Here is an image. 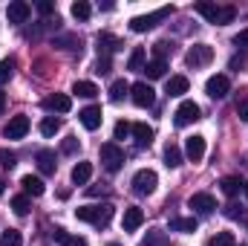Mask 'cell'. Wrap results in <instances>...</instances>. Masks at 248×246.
I'll use <instances>...</instances> for the list:
<instances>
[{
    "label": "cell",
    "mask_w": 248,
    "mask_h": 246,
    "mask_svg": "<svg viewBox=\"0 0 248 246\" xmlns=\"http://www.w3.org/2000/svg\"><path fill=\"white\" fill-rule=\"evenodd\" d=\"M55 47H61V50H78L81 53V38H75V35H61V38H55Z\"/></svg>",
    "instance_id": "obj_33"
},
{
    "label": "cell",
    "mask_w": 248,
    "mask_h": 246,
    "mask_svg": "<svg viewBox=\"0 0 248 246\" xmlns=\"http://www.w3.org/2000/svg\"><path fill=\"white\" fill-rule=\"evenodd\" d=\"M55 244H61V246H87V241H84L81 235L66 232V229H55Z\"/></svg>",
    "instance_id": "obj_22"
},
{
    "label": "cell",
    "mask_w": 248,
    "mask_h": 246,
    "mask_svg": "<svg viewBox=\"0 0 248 246\" xmlns=\"http://www.w3.org/2000/svg\"><path fill=\"white\" fill-rule=\"evenodd\" d=\"M78 119H81V124H84L87 130H98L104 116H101V107H98V105H90V107L78 110Z\"/></svg>",
    "instance_id": "obj_14"
},
{
    "label": "cell",
    "mask_w": 248,
    "mask_h": 246,
    "mask_svg": "<svg viewBox=\"0 0 248 246\" xmlns=\"http://www.w3.org/2000/svg\"><path fill=\"white\" fill-rule=\"evenodd\" d=\"M237 113H240V119H243V122H248V93L240 99V105H237Z\"/></svg>",
    "instance_id": "obj_45"
},
{
    "label": "cell",
    "mask_w": 248,
    "mask_h": 246,
    "mask_svg": "<svg viewBox=\"0 0 248 246\" xmlns=\"http://www.w3.org/2000/svg\"><path fill=\"white\" fill-rule=\"evenodd\" d=\"M187 206L196 211V214H214L217 211V200H214V194H208V191H196L190 200H187Z\"/></svg>",
    "instance_id": "obj_8"
},
{
    "label": "cell",
    "mask_w": 248,
    "mask_h": 246,
    "mask_svg": "<svg viewBox=\"0 0 248 246\" xmlns=\"http://www.w3.org/2000/svg\"><path fill=\"white\" fill-rule=\"evenodd\" d=\"M3 191H6V180H3V177H0V194H3Z\"/></svg>",
    "instance_id": "obj_50"
},
{
    "label": "cell",
    "mask_w": 248,
    "mask_h": 246,
    "mask_svg": "<svg viewBox=\"0 0 248 246\" xmlns=\"http://www.w3.org/2000/svg\"><path fill=\"white\" fill-rule=\"evenodd\" d=\"M219 188H222V194H225V197H237V194H240V188H246V185H243L240 177H222Z\"/></svg>",
    "instance_id": "obj_27"
},
{
    "label": "cell",
    "mask_w": 248,
    "mask_h": 246,
    "mask_svg": "<svg viewBox=\"0 0 248 246\" xmlns=\"http://www.w3.org/2000/svg\"><path fill=\"white\" fill-rule=\"evenodd\" d=\"M127 93H130V84H127L124 78H119V81L110 84V102H122Z\"/></svg>",
    "instance_id": "obj_32"
},
{
    "label": "cell",
    "mask_w": 248,
    "mask_h": 246,
    "mask_svg": "<svg viewBox=\"0 0 248 246\" xmlns=\"http://www.w3.org/2000/svg\"><path fill=\"white\" fill-rule=\"evenodd\" d=\"M44 110H49V113H69L72 110V99L66 93H52V96L44 99Z\"/></svg>",
    "instance_id": "obj_11"
},
{
    "label": "cell",
    "mask_w": 248,
    "mask_h": 246,
    "mask_svg": "<svg viewBox=\"0 0 248 246\" xmlns=\"http://www.w3.org/2000/svg\"><path fill=\"white\" fill-rule=\"evenodd\" d=\"M234 47H243V50H248V29H243L240 35H234Z\"/></svg>",
    "instance_id": "obj_46"
},
{
    "label": "cell",
    "mask_w": 248,
    "mask_h": 246,
    "mask_svg": "<svg viewBox=\"0 0 248 246\" xmlns=\"http://www.w3.org/2000/svg\"><path fill=\"white\" fill-rule=\"evenodd\" d=\"M12 209H15V214H20V217L29 214V197H26V194H17V197L12 200Z\"/></svg>",
    "instance_id": "obj_37"
},
{
    "label": "cell",
    "mask_w": 248,
    "mask_h": 246,
    "mask_svg": "<svg viewBox=\"0 0 248 246\" xmlns=\"http://www.w3.org/2000/svg\"><path fill=\"white\" fill-rule=\"evenodd\" d=\"M246 194H248V185H246Z\"/></svg>",
    "instance_id": "obj_52"
},
{
    "label": "cell",
    "mask_w": 248,
    "mask_h": 246,
    "mask_svg": "<svg viewBox=\"0 0 248 246\" xmlns=\"http://www.w3.org/2000/svg\"><path fill=\"white\" fill-rule=\"evenodd\" d=\"M170 50H173V47H170L168 41H159V44H153V55H156L159 61H168V55H170Z\"/></svg>",
    "instance_id": "obj_40"
},
{
    "label": "cell",
    "mask_w": 248,
    "mask_h": 246,
    "mask_svg": "<svg viewBox=\"0 0 248 246\" xmlns=\"http://www.w3.org/2000/svg\"><path fill=\"white\" fill-rule=\"evenodd\" d=\"M0 165H3V168H15V165H17V157H15L12 151L0 148Z\"/></svg>",
    "instance_id": "obj_42"
},
{
    "label": "cell",
    "mask_w": 248,
    "mask_h": 246,
    "mask_svg": "<svg viewBox=\"0 0 248 246\" xmlns=\"http://www.w3.org/2000/svg\"><path fill=\"white\" fill-rule=\"evenodd\" d=\"M144 72H147V78H162V75L168 72V61H159V58H153V61L144 64Z\"/></svg>",
    "instance_id": "obj_30"
},
{
    "label": "cell",
    "mask_w": 248,
    "mask_h": 246,
    "mask_svg": "<svg viewBox=\"0 0 248 246\" xmlns=\"http://www.w3.org/2000/svg\"><path fill=\"white\" fill-rule=\"evenodd\" d=\"M38 12H41V15H52V12H55V3H49V0H41V3H38Z\"/></svg>",
    "instance_id": "obj_47"
},
{
    "label": "cell",
    "mask_w": 248,
    "mask_h": 246,
    "mask_svg": "<svg viewBox=\"0 0 248 246\" xmlns=\"http://www.w3.org/2000/svg\"><path fill=\"white\" fill-rule=\"evenodd\" d=\"M196 119H199V105L196 102H182L176 107V113H173V124L176 127H187V124L196 122Z\"/></svg>",
    "instance_id": "obj_9"
},
{
    "label": "cell",
    "mask_w": 248,
    "mask_h": 246,
    "mask_svg": "<svg viewBox=\"0 0 248 246\" xmlns=\"http://www.w3.org/2000/svg\"><path fill=\"white\" fill-rule=\"evenodd\" d=\"M133 136H136V145L139 148H147L153 142V127H147L144 122H136L133 124Z\"/></svg>",
    "instance_id": "obj_20"
},
{
    "label": "cell",
    "mask_w": 248,
    "mask_h": 246,
    "mask_svg": "<svg viewBox=\"0 0 248 246\" xmlns=\"http://www.w3.org/2000/svg\"><path fill=\"white\" fill-rule=\"evenodd\" d=\"M26 133H29V119L26 116H12L6 122V127H3V136L6 139H23Z\"/></svg>",
    "instance_id": "obj_12"
},
{
    "label": "cell",
    "mask_w": 248,
    "mask_h": 246,
    "mask_svg": "<svg viewBox=\"0 0 248 246\" xmlns=\"http://www.w3.org/2000/svg\"><path fill=\"white\" fill-rule=\"evenodd\" d=\"M225 217H231V220H240V217H243V209H240L237 203H228V206H225Z\"/></svg>",
    "instance_id": "obj_44"
},
{
    "label": "cell",
    "mask_w": 248,
    "mask_h": 246,
    "mask_svg": "<svg viewBox=\"0 0 248 246\" xmlns=\"http://www.w3.org/2000/svg\"><path fill=\"white\" fill-rule=\"evenodd\" d=\"M107 191H110L107 185H101V188H98V185H93V188H90V194H93V197H101V194H107Z\"/></svg>",
    "instance_id": "obj_48"
},
{
    "label": "cell",
    "mask_w": 248,
    "mask_h": 246,
    "mask_svg": "<svg viewBox=\"0 0 248 246\" xmlns=\"http://www.w3.org/2000/svg\"><path fill=\"white\" fill-rule=\"evenodd\" d=\"M193 12L202 15L208 23H219V26H225V23H231L237 18V9L234 6H217V3H196Z\"/></svg>",
    "instance_id": "obj_2"
},
{
    "label": "cell",
    "mask_w": 248,
    "mask_h": 246,
    "mask_svg": "<svg viewBox=\"0 0 248 246\" xmlns=\"http://www.w3.org/2000/svg\"><path fill=\"white\" fill-rule=\"evenodd\" d=\"M61 130V119H55V116H46L44 122H41V133L44 136H55Z\"/></svg>",
    "instance_id": "obj_35"
},
{
    "label": "cell",
    "mask_w": 248,
    "mask_h": 246,
    "mask_svg": "<svg viewBox=\"0 0 248 246\" xmlns=\"http://www.w3.org/2000/svg\"><path fill=\"white\" fill-rule=\"evenodd\" d=\"M3 107H6V96L0 93V113H3Z\"/></svg>",
    "instance_id": "obj_49"
},
{
    "label": "cell",
    "mask_w": 248,
    "mask_h": 246,
    "mask_svg": "<svg viewBox=\"0 0 248 246\" xmlns=\"http://www.w3.org/2000/svg\"><path fill=\"white\" fill-rule=\"evenodd\" d=\"M110 67H113V64H110L107 55H98V61H95V72H98V75H107V72H110Z\"/></svg>",
    "instance_id": "obj_43"
},
{
    "label": "cell",
    "mask_w": 248,
    "mask_h": 246,
    "mask_svg": "<svg viewBox=\"0 0 248 246\" xmlns=\"http://www.w3.org/2000/svg\"><path fill=\"white\" fill-rule=\"evenodd\" d=\"M101 165H104L110 174L122 171V165H124V151L116 145V142H107V145H101Z\"/></svg>",
    "instance_id": "obj_4"
},
{
    "label": "cell",
    "mask_w": 248,
    "mask_h": 246,
    "mask_svg": "<svg viewBox=\"0 0 248 246\" xmlns=\"http://www.w3.org/2000/svg\"><path fill=\"white\" fill-rule=\"evenodd\" d=\"M170 12H173V6H165V9H159V12H153V15H139V18L130 20V29H133V32H147V29H153L159 20L170 18Z\"/></svg>",
    "instance_id": "obj_5"
},
{
    "label": "cell",
    "mask_w": 248,
    "mask_h": 246,
    "mask_svg": "<svg viewBox=\"0 0 248 246\" xmlns=\"http://www.w3.org/2000/svg\"><path fill=\"white\" fill-rule=\"evenodd\" d=\"M119 50H124V41L122 38H116V35H110V32H101L98 35V53L101 55H113V53H119Z\"/></svg>",
    "instance_id": "obj_15"
},
{
    "label": "cell",
    "mask_w": 248,
    "mask_h": 246,
    "mask_svg": "<svg viewBox=\"0 0 248 246\" xmlns=\"http://www.w3.org/2000/svg\"><path fill=\"white\" fill-rule=\"evenodd\" d=\"M156 185H159L156 171H150V168H141V171H136V177H133V191H136L139 197H150V194L156 191Z\"/></svg>",
    "instance_id": "obj_3"
},
{
    "label": "cell",
    "mask_w": 248,
    "mask_h": 246,
    "mask_svg": "<svg viewBox=\"0 0 248 246\" xmlns=\"http://www.w3.org/2000/svg\"><path fill=\"white\" fill-rule=\"evenodd\" d=\"M182 157H185V154H182L179 145H168V148H165V165H168V168H179V165H182Z\"/></svg>",
    "instance_id": "obj_25"
},
{
    "label": "cell",
    "mask_w": 248,
    "mask_h": 246,
    "mask_svg": "<svg viewBox=\"0 0 248 246\" xmlns=\"http://www.w3.org/2000/svg\"><path fill=\"white\" fill-rule=\"evenodd\" d=\"M113 133H116V139H127L133 133V124L127 122V119H122V122H116V130Z\"/></svg>",
    "instance_id": "obj_41"
},
{
    "label": "cell",
    "mask_w": 248,
    "mask_h": 246,
    "mask_svg": "<svg viewBox=\"0 0 248 246\" xmlns=\"http://www.w3.org/2000/svg\"><path fill=\"white\" fill-rule=\"evenodd\" d=\"M187 87H190V81H187L185 75H170V78H168L165 93H168V96H185Z\"/></svg>",
    "instance_id": "obj_19"
},
{
    "label": "cell",
    "mask_w": 248,
    "mask_h": 246,
    "mask_svg": "<svg viewBox=\"0 0 248 246\" xmlns=\"http://www.w3.org/2000/svg\"><path fill=\"white\" fill-rule=\"evenodd\" d=\"M211 246H237V241H234L231 232H219V235L211 238Z\"/></svg>",
    "instance_id": "obj_38"
},
{
    "label": "cell",
    "mask_w": 248,
    "mask_h": 246,
    "mask_svg": "<svg viewBox=\"0 0 248 246\" xmlns=\"http://www.w3.org/2000/svg\"><path fill=\"white\" fill-rule=\"evenodd\" d=\"M90 177H93V165H90V162H78V165L72 168V183L75 185H87Z\"/></svg>",
    "instance_id": "obj_23"
},
{
    "label": "cell",
    "mask_w": 248,
    "mask_h": 246,
    "mask_svg": "<svg viewBox=\"0 0 248 246\" xmlns=\"http://www.w3.org/2000/svg\"><path fill=\"white\" fill-rule=\"evenodd\" d=\"M107 246H122V244H107Z\"/></svg>",
    "instance_id": "obj_51"
},
{
    "label": "cell",
    "mask_w": 248,
    "mask_h": 246,
    "mask_svg": "<svg viewBox=\"0 0 248 246\" xmlns=\"http://www.w3.org/2000/svg\"><path fill=\"white\" fill-rule=\"evenodd\" d=\"M144 64H147V53H144L141 47H136V50L130 53V61H127V70H133V72H141V70H144Z\"/></svg>",
    "instance_id": "obj_26"
},
{
    "label": "cell",
    "mask_w": 248,
    "mask_h": 246,
    "mask_svg": "<svg viewBox=\"0 0 248 246\" xmlns=\"http://www.w3.org/2000/svg\"><path fill=\"white\" fill-rule=\"evenodd\" d=\"M72 93H78L81 99H93V96H98V87H95L93 81H75Z\"/></svg>",
    "instance_id": "obj_31"
},
{
    "label": "cell",
    "mask_w": 248,
    "mask_h": 246,
    "mask_svg": "<svg viewBox=\"0 0 248 246\" xmlns=\"http://www.w3.org/2000/svg\"><path fill=\"white\" fill-rule=\"evenodd\" d=\"M141 223H144V211H141L139 206L124 209V217H122V229H124V232H136Z\"/></svg>",
    "instance_id": "obj_16"
},
{
    "label": "cell",
    "mask_w": 248,
    "mask_h": 246,
    "mask_svg": "<svg viewBox=\"0 0 248 246\" xmlns=\"http://www.w3.org/2000/svg\"><path fill=\"white\" fill-rule=\"evenodd\" d=\"M0 246H23L20 232H17V229H9V232H3V235H0Z\"/></svg>",
    "instance_id": "obj_36"
},
{
    "label": "cell",
    "mask_w": 248,
    "mask_h": 246,
    "mask_svg": "<svg viewBox=\"0 0 248 246\" xmlns=\"http://www.w3.org/2000/svg\"><path fill=\"white\" fill-rule=\"evenodd\" d=\"M130 96H133V105H136V107H153V102H156V90H153L147 81L133 84V87H130Z\"/></svg>",
    "instance_id": "obj_7"
},
{
    "label": "cell",
    "mask_w": 248,
    "mask_h": 246,
    "mask_svg": "<svg viewBox=\"0 0 248 246\" xmlns=\"http://www.w3.org/2000/svg\"><path fill=\"white\" fill-rule=\"evenodd\" d=\"M12 75H15V61H12V58H3V61H0V87L9 84Z\"/></svg>",
    "instance_id": "obj_34"
},
{
    "label": "cell",
    "mask_w": 248,
    "mask_h": 246,
    "mask_svg": "<svg viewBox=\"0 0 248 246\" xmlns=\"http://www.w3.org/2000/svg\"><path fill=\"white\" fill-rule=\"evenodd\" d=\"M170 232H196V217H170Z\"/></svg>",
    "instance_id": "obj_24"
},
{
    "label": "cell",
    "mask_w": 248,
    "mask_h": 246,
    "mask_svg": "<svg viewBox=\"0 0 248 246\" xmlns=\"http://www.w3.org/2000/svg\"><path fill=\"white\" fill-rule=\"evenodd\" d=\"M185 157L190 162H202V157H205V136H199V133L187 136L185 139Z\"/></svg>",
    "instance_id": "obj_13"
},
{
    "label": "cell",
    "mask_w": 248,
    "mask_h": 246,
    "mask_svg": "<svg viewBox=\"0 0 248 246\" xmlns=\"http://www.w3.org/2000/svg\"><path fill=\"white\" fill-rule=\"evenodd\" d=\"M20 185H23V191L26 194H32V197H41L46 188H44V180L41 177H32V174H26L23 180H20Z\"/></svg>",
    "instance_id": "obj_21"
},
{
    "label": "cell",
    "mask_w": 248,
    "mask_h": 246,
    "mask_svg": "<svg viewBox=\"0 0 248 246\" xmlns=\"http://www.w3.org/2000/svg\"><path fill=\"white\" fill-rule=\"evenodd\" d=\"M141 246H170V238H168V232H162V229H150Z\"/></svg>",
    "instance_id": "obj_28"
},
{
    "label": "cell",
    "mask_w": 248,
    "mask_h": 246,
    "mask_svg": "<svg viewBox=\"0 0 248 246\" xmlns=\"http://www.w3.org/2000/svg\"><path fill=\"white\" fill-rule=\"evenodd\" d=\"M38 168H41V174H55V168H58V162H55V151H49V148H44V151H38Z\"/></svg>",
    "instance_id": "obj_18"
},
{
    "label": "cell",
    "mask_w": 248,
    "mask_h": 246,
    "mask_svg": "<svg viewBox=\"0 0 248 246\" xmlns=\"http://www.w3.org/2000/svg\"><path fill=\"white\" fill-rule=\"evenodd\" d=\"M81 148V142H78V136H66L61 142V154H66V157H72L75 151Z\"/></svg>",
    "instance_id": "obj_39"
},
{
    "label": "cell",
    "mask_w": 248,
    "mask_h": 246,
    "mask_svg": "<svg viewBox=\"0 0 248 246\" xmlns=\"http://www.w3.org/2000/svg\"><path fill=\"white\" fill-rule=\"evenodd\" d=\"M228 90H231L228 75H211V78H208V84H205V93H208L211 99H225V96H228Z\"/></svg>",
    "instance_id": "obj_10"
},
{
    "label": "cell",
    "mask_w": 248,
    "mask_h": 246,
    "mask_svg": "<svg viewBox=\"0 0 248 246\" xmlns=\"http://www.w3.org/2000/svg\"><path fill=\"white\" fill-rule=\"evenodd\" d=\"M69 12H72V18H78V20H90V15H93V6H90L87 0H75V3L69 6Z\"/></svg>",
    "instance_id": "obj_29"
},
{
    "label": "cell",
    "mask_w": 248,
    "mask_h": 246,
    "mask_svg": "<svg viewBox=\"0 0 248 246\" xmlns=\"http://www.w3.org/2000/svg\"><path fill=\"white\" fill-rule=\"evenodd\" d=\"M211 61H214V47H208V44H196V47H190L187 55H185V64L187 67H193V70L208 67Z\"/></svg>",
    "instance_id": "obj_6"
},
{
    "label": "cell",
    "mask_w": 248,
    "mask_h": 246,
    "mask_svg": "<svg viewBox=\"0 0 248 246\" xmlns=\"http://www.w3.org/2000/svg\"><path fill=\"white\" fill-rule=\"evenodd\" d=\"M6 15H9V23H26V18L32 15V6L23 0H15V3H9Z\"/></svg>",
    "instance_id": "obj_17"
},
{
    "label": "cell",
    "mask_w": 248,
    "mask_h": 246,
    "mask_svg": "<svg viewBox=\"0 0 248 246\" xmlns=\"http://www.w3.org/2000/svg\"><path fill=\"white\" fill-rule=\"evenodd\" d=\"M113 211L116 209L110 203H98V206H81V209H75V217L84 220V223H90V226H95V229H104V226H110Z\"/></svg>",
    "instance_id": "obj_1"
}]
</instances>
